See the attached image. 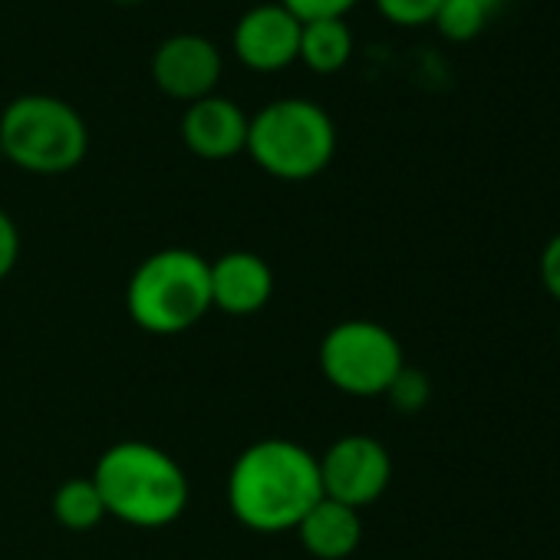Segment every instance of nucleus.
I'll return each mask as SVG.
<instances>
[{"label": "nucleus", "instance_id": "nucleus-17", "mask_svg": "<svg viewBox=\"0 0 560 560\" xmlns=\"http://www.w3.org/2000/svg\"><path fill=\"white\" fill-rule=\"evenodd\" d=\"M376 8L396 27H422L435 21L442 0H376Z\"/></svg>", "mask_w": 560, "mask_h": 560}, {"label": "nucleus", "instance_id": "nucleus-11", "mask_svg": "<svg viewBox=\"0 0 560 560\" xmlns=\"http://www.w3.org/2000/svg\"><path fill=\"white\" fill-rule=\"evenodd\" d=\"M250 116L228 96H201L182 116V142L208 162H224L244 152Z\"/></svg>", "mask_w": 560, "mask_h": 560}, {"label": "nucleus", "instance_id": "nucleus-9", "mask_svg": "<svg viewBox=\"0 0 560 560\" xmlns=\"http://www.w3.org/2000/svg\"><path fill=\"white\" fill-rule=\"evenodd\" d=\"M224 60L221 50L201 34H172L152 54L155 86L182 103L211 96L221 80Z\"/></svg>", "mask_w": 560, "mask_h": 560}, {"label": "nucleus", "instance_id": "nucleus-19", "mask_svg": "<svg viewBox=\"0 0 560 560\" xmlns=\"http://www.w3.org/2000/svg\"><path fill=\"white\" fill-rule=\"evenodd\" d=\"M21 257V231L18 221L0 208V280L11 277V270L18 267Z\"/></svg>", "mask_w": 560, "mask_h": 560}, {"label": "nucleus", "instance_id": "nucleus-16", "mask_svg": "<svg viewBox=\"0 0 560 560\" xmlns=\"http://www.w3.org/2000/svg\"><path fill=\"white\" fill-rule=\"evenodd\" d=\"M393 409L399 412H419L429 406V396H432V383L422 370L416 366H402V373L393 380V386L386 389Z\"/></svg>", "mask_w": 560, "mask_h": 560}, {"label": "nucleus", "instance_id": "nucleus-3", "mask_svg": "<svg viewBox=\"0 0 560 560\" xmlns=\"http://www.w3.org/2000/svg\"><path fill=\"white\" fill-rule=\"evenodd\" d=\"M211 260L188 247L149 254L126 284L129 320L155 337H178L211 311Z\"/></svg>", "mask_w": 560, "mask_h": 560}, {"label": "nucleus", "instance_id": "nucleus-12", "mask_svg": "<svg viewBox=\"0 0 560 560\" xmlns=\"http://www.w3.org/2000/svg\"><path fill=\"white\" fill-rule=\"evenodd\" d=\"M294 530L301 537V547L314 560H347L363 540V517L357 508L320 498Z\"/></svg>", "mask_w": 560, "mask_h": 560}, {"label": "nucleus", "instance_id": "nucleus-1", "mask_svg": "<svg viewBox=\"0 0 560 560\" xmlns=\"http://www.w3.org/2000/svg\"><path fill=\"white\" fill-rule=\"evenodd\" d=\"M228 508L254 534H288L324 498L317 455L291 439L247 445L228 471Z\"/></svg>", "mask_w": 560, "mask_h": 560}, {"label": "nucleus", "instance_id": "nucleus-18", "mask_svg": "<svg viewBox=\"0 0 560 560\" xmlns=\"http://www.w3.org/2000/svg\"><path fill=\"white\" fill-rule=\"evenodd\" d=\"M298 21H320V18H343L357 8V0H280Z\"/></svg>", "mask_w": 560, "mask_h": 560}, {"label": "nucleus", "instance_id": "nucleus-7", "mask_svg": "<svg viewBox=\"0 0 560 560\" xmlns=\"http://www.w3.org/2000/svg\"><path fill=\"white\" fill-rule=\"evenodd\" d=\"M317 462L324 498L357 511L376 504L393 481L389 448L373 435H343L324 455H317Z\"/></svg>", "mask_w": 560, "mask_h": 560}, {"label": "nucleus", "instance_id": "nucleus-5", "mask_svg": "<svg viewBox=\"0 0 560 560\" xmlns=\"http://www.w3.org/2000/svg\"><path fill=\"white\" fill-rule=\"evenodd\" d=\"M0 152L24 172L63 175L86 159L90 129L67 100L24 93L0 113Z\"/></svg>", "mask_w": 560, "mask_h": 560}, {"label": "nucleus", "instance_id": "nucleus-4", "mask_svg": "<svg viewBox=\"0 0 560 560\" xmlns=\"http://www.w3.org/2000/svg\"><path fill=\"white\" fill-rule=\"evenodd\" d=\"M244 152L273 178L307 182L337 155L334 116L304 96H284L260 106L247 122Z\"/></svg>", "mask_w": 560, "mask_h": 560}, {"label": "nucleus", "instance_id": "nucleus-10", "mask_svg": "<svg viewBox=\"0 0 560 560\" xmlns=\"http://www.w3.org/2000/svg\"><path fill=\"white\" fill-rule=\"evenodd\" d=\"M211 273V311L228 317H250L273 298V270L254 250H228L208 267Z\"/></svg>", "mask_w": 560, "mask_h": 560}, {"label": "nucleus", "instance_id": "nucleus-20", "mask_svg": "<svg viewBox=\"0 0 560 560\" xmlns=\"http://www.w3.org/2000/svg\"><path fill=\"white\" fill-rule=\"evenodd\" d=\"M540 284L560 304V231L540 250Z\"/></svg>", "mask_w": 560, "mask_h": 560}, {"label": "nucleus", "instance_id": "nucleus-21", "mask_svg": "<svg viewBox=\"0 0 560 560\" xmlns=\"http://www.w3.org/2000/svg\"><path fill=\"white\" fill-rule=\"evenodd\" d=\"M471 4H478L481 11H488V14H491V11H498V8H501V0H471Z\"/></svg>", "mask_w": 560, "mask_h": 560}, {"label": "nucleus", "instance_id": "nucleus-6", "mask_svg": "<svg viewBox=\"0 0 560 560\" xmlns=\"http://www.w3.org/2000/svg\"><path fill=\"white\" fill-rule=\"evenodd\" d=\"M317 360L324 380L357 399L386 396L406 366L402 343L376 320H340L324 334Z\"/></svg>", "mask_w": 560, "mask_h": 560}, {"label": "nucleus", "instance_id": "nucleus-2", "mask_svg": "<svg viewBox=\"0 0 560 560\" xmlns=\"http://www.w3.org/2000/svg\"><path fill=\"white\" fill-rule=\"evenodd\" d=\"M90 478L103 494L106 517L142 530L175 524L191 501V481L185 468L175 455L152 442L129 439L109 445Z\"/></svg>", "mask_w": 560, "mask_h": 560}, {"label": "nucleus", "instance_id": "nucleus-23", "mask_svg": "<svg viewBox=\"0 0 560 560\" xmlns=\"http://www.w3.org/2000/svg\"><path fill=\"white\" fill-rule=\"evenodd\" d=\"M557 340H560V327H557Z\"/></svg>", "mask_w": 560, "mask_h": 560}, {"label": "nucleus", "instance_id": "nucleus-22", "mask_svg": "<svg viewBox=\"0 0 560 560\" xmlns=\"http://www.w3.org/2000/svg\"><path fill=\"white\" fill-rule=\"evenodd\" d=\"M122 4H139V0H122Z\"/></svg>", "mask_w": 560, "mask_h": 560}, {"label": "nucleus", "instance_id": "nucleus-14", "mask_svg": "<svg viewBox=\"0 0 560 560\" xmlns=\"http://www.w3.org/2000/svg\"><path fill=\"white\" fill-rule=\"evenodd\" d=\"M50 508H54V517L67 530H93L106 517V504H103V494H100L93 478H70V481H63L54 491Z\"/></svg>", "mask_w": 560, "mask_h": 560}, {"label": "nucleus", "instance_id": "nucleus-8", "mask_svg": "<svg viewBox=\"0 0 560 560\" xmlns=\"http://www.w3.org/2000/svg\"><path fill=\"white\" fill-rule=\"evenodd\" d=\"M301 31L304 21L273 0V4H257L241 14L231 34V47L244 67L257 73H277L301 57Z\"/></svg>", "mask_w": 560, "mask_h": 560}, {"label": "nucleus", "instance_id": "nucleus-15", "mask_svg": "<svg viewBox=\"0 0 560 560\" xmlns=\"http://www.w3.org/2000/svg\"><path fill=\"white\" fill-rule=\"evenodd\" d=\"M432 24L442 31V37H448L455 44H468L485 31L488 11L471 4V0H442V8Z\"/></svg>", "mask_w": 560, "mask_h": 560}, {"label": "nucleus", "instance_id": "nucleus-13", "mask_svg": "<svg viewBox=\"0 0 560 560\" xmlns=\"http://www.w3.org/2000/svg\"><path fill=\"white\" fill-rule=\"evenodd\" d=\"M353 57V31L343 18L304 21L301 31V57L314 73H337Z\"/></svg>", "mask_w": 560, "mask_h": 560}]
</instances>
